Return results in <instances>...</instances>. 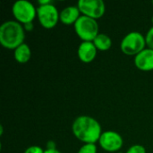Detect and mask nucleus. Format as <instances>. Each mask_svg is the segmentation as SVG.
Returning a JSON list of instances; mask_svg holds the SVG:
<instances>
[{
	"label": "nucleus",
	"mask_w": 153,
	"mask_h": 153,
	"mask_svg": "<svg viewBox=\"0 0 153 153\" xmlns=\"http://www.w3.org/2000/svg\"><path fill=\"white\" fill-rule=\"evenodd\" d=\"M74 135L84 143H96L99 142L102 129L100 124L89 116L78 117L72 125Z\"/></svg>",
	"instance_id": "nucleus-1"
},
{
	"label": "nucleus",
	"mask_w": 153,
	"mask_h": 153,
	"mask_svg": "<svg viewBox=\"0 0 153 153\" xmlns=\"http://www.w3.org/2000/svg\"><path fill=\"white\" fill-rule=\"evenodd\" d=\"M23 25L16 21H6L0 26V44L7 49H15L24 43Z\"/></svg>",
	"instance_id": "nucleus-2"
},
{
	"label": "nucleus",
	"mask_w": 153,
	"mask_h": 153,
	"mask_svg": "<svg viewBox=\"0 0 153 153\" xmlns=\"http://www.w3.org/2000/svg\"><path fill=\"white\" fill-rule=\"evenodd\" d=\"M74 30L82 41H93L99 33V24L97 20L81 15L74 23Z\"/></svg>",
	"instance_id": "nucleus-3"
},
{
	"label": "nucleus",
	"mask_w": 153,
	"mask_h": 153,
	"mask_svg": "<svg viewBox=\"0 0 153 153\" xmlns=\"http://www.w3.org/2000/svg\"><path fill=\"white\" fill-rule=\"evenodd\" d=\"M146 46L145 37L138 31H132L124 37L120 44V48L127 56H136L144 50Z\"/></svg>",
	"instance_id": "nucleus-4"
},
{
	"label": "nucleus",
	"mask_w": 153,
	"mask_h": 153,
	"mask_svg": "<svg viewBox=\"0 0 153 153\" xmlns=\"http://www.w3.org/2000/svg\"><path fill=\"white\" fill-rule=\"evenodd\" d=\"M12 13L16 22L24 25L33 22L37 16V8L27 0H18L13 4Z\"/></svg>",
	"instance_id": "nucleus-5"
},
{
	"label": "nucleus",
	"mask_w": 153,
	"mask_h": 153,
	"mask_svg": "<svg viewBox=\"0 0 153 153\" xmlns=\"http://www.w3.org/2000/svg\"><path fill=\"white\" fill-rule=\"evenodd\" d=\"M60 13L57 8L52 4H45L39 5L37 7V17L40 23V25L45 29H52L54 28L59 20Z\"/></svg>",
	"instance_id": "nucleus-6"
},
{
	"label": "nucleus",
	"mask_w": 153,
	"mask_h": 153,
	"mask_svg": "<svg viewBox=\"0 0 153 153\" xmlns=\"http://www.w3.org/2000/svg\"><path fill=\"white\" fill-rule=\"evenodd\" d=\"M77 6L82 15L95 20L101 18L106 12L105 3L102 0H80Z\"/></svg>",
	"instance_id": "nucleus-7"
},
{
	"label": "nucleus",
	"mask_w": 153,
	"mask_h": 153,
	"mask_svg": "<svg viewBox=\"0 0 153 153\" xmlns=\"http://www.w3.org/2000/svg\"><path fill=\"white\" fill-rule=\"evenodd\" d=\"M99 143L100 147L108 152H116L121 150L124 144L122 136L114 131H107L102 133Z\"/></svg>",
	"instance_id": "nucleus-8"
},
{
	"label": "nucleus",
	"mask_w": 153,
	"mask_h": 153,
	"mask_svg": "<svg viewBox=\"0 0 153 153\" xmlns=\"http://www.w3.org/2000/svg\"><path fill=\"white\" fill-rule=\"evenodd\" d=\"M135 66L143 72L153 70V49L145 48L134 57Z\"/></svg>",
	"instance_id": "nucleus-9"
},
{
	"label": "nucleus",
	"mask_w": 153,
	"mask_h": 153,
	"mask_svg": "<svg viewBox=\"0 0 153 153\" xmlns=\"http://www.w3.org/2000/svg\"><path fill=\"white\" fill-rule=\"evenodd\" d=\"M98 49L91 41H82L78 48V57L83 63L92 62L97 56Z\"/></svg>",
	"instance_id": "nucleus-10"
},
{
	"label": "nucleus",
	"mask_w": 153,
	"mask_h": 153,
	"mask_svg": "<svg viewBox=\"0 0 153 153\" xmlns=\"http://www.w3.org/2000/svg\"><path fill=\"white\" fill-rule=\"evenodd\" d=\"M81 16V12L78 8V6L75 5H70L65 8H64L60 12L59 20L63 24L65 25H72L77 22V20Z\"/></svg>",
	"instance_id": "nucleus-11"
},
{
	"label": "nucleus",
	"mask_w": 153,
	"mask_h": 153,
	"mask_svg": "<svg viewBox=\"0 0 153 153\" xmlns=\"http://www.w3.org/2000/svg\"><path fill=\"white\" fill-rule=\"evenodd\" d=\"M13 56L14 59L20 64L27 63L31 56V51L29 45H27L26 43H22L19 47H17L13 51Z\"/></svg>",
	"instance_id": "nucleus-12"
},
{
	"label": "nucleus",
	"mask_w": 153,
	"mask_h": 153,
	"mask_svg": "<svg viewBox=\"0 0 153 153\" xmlns=\"http://www.w3.org/2000/svg\"><path fill=\"white\" fill-rule=\"evenodd\" d=\"M92 42L95 45L96 48L100 51H107L112 46L111 39L105 33H100Z\"/></svg>",
	"instance_id": "nucleus-13"
},
{
	"label": "nucleus",
	"mask_w": 153,
	"mask_h": 153,
	"mask_svg": "<svg viewBox=\"0 0 153 153\" xmlns=\"http://www.w3.org/2000/svg\"><path fill=\"white\" fill-rule=\"evenodd\" d=\"M78 153H97V146L94 143H85L80 148Z\"/></svg>",
	"instance_id": "nucleus-14"
},
{
	"label": "nucleus",
	"mask_w": 153,
	"mask_h": 153,
	"mask_svg": "<svg viewBox=\"0 0 153 153\" xmlns=\"http://www.w3.org/2000/svg\"><path fill=\"white\" fill-rule=\"evenodd\" d=\"M126 153H146V149L141 144H135L131 146Z\"/></svg>",
	"instance_id": "nucleus-15"
},
{
	"label": "nucleus",
	"mask_w": 153,
	"mask_h": 153,
	"mask_svg": "<svg viewBox=\"0 0 153 153\" xmlns=\"http://www.w3.org/2000/svg\"><path fill=\"white\" fill-rule=\"evenodd\" d=\"M146 45L148 46V48L153 49V26L148 30L146 36H145Z\"/></svg>",
	"instance_id": "nucleus-16"
},
{
	"label": "nucleus",
	"mask_w": 153,
	"mask_h": 153,
	"mask_svg": "<svg viewBox=\"0 0 153 153\" xmlns=\"http://www.w3.org/2000/svg\"><path fill=\"white\" fill-rule=\"evenodd\" d=\"M45 151H43V149L39 146H36V145H33V146H30L29 148H27L25 150L24 153H44Z\"/></svg>",
	"instance_id": "nucleus-17"
},
{
	"label": "nucleus",
	"mask_w": 153,
	"mask_h": 153,
	"mask_svg": "<svg viewBox=\"0 0 153 153\" xmlns=\"http://www.w3.org/2000/svg\"><path fill=\"white\" fill-rule=\"evenodd\" d=\"M23 28L25 30H28V31H31L32 29H33V22H30V23H26L23 25Z\"/></svg>",
	"instance_id": "nucleus-18"
},
{
	"label": "nucleus",
	"mask_w": 153,
	"mask_h": 153,
	"mask_svg": "<svg viewBox=\"0 0 153 153\" xmlns=\"http://www.w3.org/2000/svg\"><path fill=\"white\" fill-rule=\"evenodd\" d=\"M47 149H49V150H56V144H55V143H54V142H52V141L48 142V144H47Z\"/></svg>",
	"instance_id": "nucleus-19"
},
{
	"label": "nucleus",
	"mask_w": 153,
	"mask_h": 153,
	"mask_svg": "<svg viewBox=\"0 0 153 153\" xmlns=\"http://www.w3.org/2000/svg\"><path fill=\"white\" fill-rule=\"evenodd\" d=\"M44 153H61L57 149L56 150H49V149H46L45 150V152Z\"/></svg>",
	"instance_id": "nucleus-20"
},
{
	"label": "nucleus",
	"mask_w": 153,
	"mask_h": 153,
	"mask_svg": "<svg viewBox=\"0 0 153 153\" xmlns=\"http://www.w3.org/2000/svg\"><path fill=\"white\" fill-rule=\"evenodd\" d=\"M3 130H4V129H3V126H0V135H1V136L3 135Z\"/></svg>",
	"instance_id": "nucleus-21"
},
{
	"label": "nucleus",
	"mask_w": 153,
	"mask_h": 153,
	"mask_svg": "<svg viewBox=\"0 0 153 153\" xmlns=\"http://www.w3.org/2000/svg\"><path fill=\"white\" fill-rule=\"evenodd\" d=\"M152 24H153V16L152 17Z\"/></svg>",
	"instance_id": "nucleus-22"
},
{
	"label": "nucleus",
	"mask_w": 153,
	"mask_h": 153,
	"mask_svg": "<svg viewBox=\"0 0 153 153\" xmlns=\"http://www.w3.org/2000/svg\"><path fill=\"white\" fill-rule=\"evenodd\" d=\"M152 4H153V1H152Z\"/></svg>",
	"instance_id": "nucleus-23"
}]
</instances>
